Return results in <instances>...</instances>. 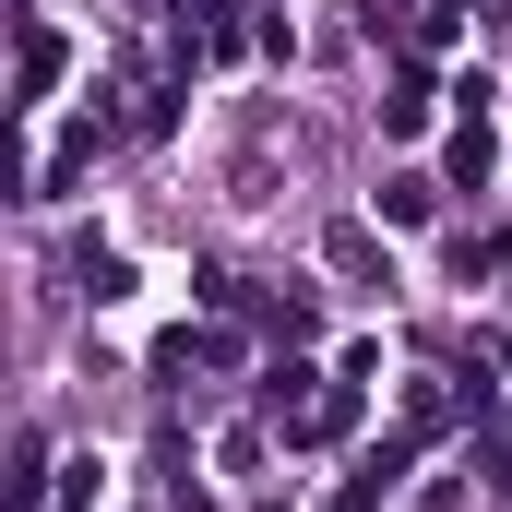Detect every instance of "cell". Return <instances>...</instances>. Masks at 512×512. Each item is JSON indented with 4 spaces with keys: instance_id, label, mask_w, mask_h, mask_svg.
Segmentation results:
<instances>
[{
    "instance_id": "cell-4",
    "label": "cell",
    "mask_w": 512,
    "mask_h": 512,
    "mask_svg": "<svg viewBox=\"0 0 512 512\" xmlns=\"http://www.w3.org/2000/svg\"><path fill=\"white\" fill-rule=\"evenodd\" d=\"M489 155H501V143H489V120H465V131H453V179H465V191L489 179Z\"/></svg>"
},
{
    "instance_id": "cell-2",
    "label": "cell",
    "mask_w": 512,
    "mask_h": 512,
    "mask_svg": "<svg viewBox=\"0 0 512 512\" xmlns=\"http://www.w3.org/2000/svg\"><path fill=\"white\" fill-rule=\"evenodd\" d=\"M429 120V72H393L382 84V131H417Z\"/></svg>"
},
{
    "instance_id": "cell-6",
    "label": "cell",
    "mask_w": 512,
    "mask_h": 512,
    "mask_svg": "<svg viewBox=\"0 0 512 512\" xmlns=\"http://www.w3.org/2000/svg\"><path fill=\"white\" fill-rule=\"evenodd\" d=\"M429 203H441L429 179H393V191H382V215H393V227H429Z\"/></svg>"
},
{
    "instance_id": "cell-5",
    "label": "cell",
    "mask_w": 512,
    "mask_h": 512,
    "mask_svg": "<svg viewBox=\"0 0 512 512\" xmlns=\"http://www.w3.org/2000/svg\"><path fill=\"white\" fill-rule=\"evenodd\" d=\"M453 274H465V286H477V274H501V227H465V239H453Z\"/></svg>"
},
{
    "instance_id": "cell-7",
    "label": "cell",
    "mask_w": 512,
    "mask_h": 512,
    "mask_svg": "<svg viewBox=\"0 0 512 512\" xmlns=\"http://www.w3.org/2000/svg\"><path fill=\"white\" fill-rule=\"evenodd\" d=\"M489 465H512V417H501V429H489Z\"/></svg>"
},
{
    "instance_id": "cell-1",
    "label": "cell",
    "mask_w": 512,
    "mask_h": 512,
    "mask_svg": "<svg viewBox=\"0 0 512 512\" xmlns=\"http://www.w3.org/2000/svg\"><path fill=\"white\" fill-rule=\"evenodd\" d=\"M322 262H334V274H358V286H393L382 251H370V227H334V239H322Z\"/></svg>"
},
{
    "instance_id": "cell-3",
    "label": "cell",
    "mask_w": 512,
    "mask_h": 512,
    "mask_svg": "<svg viewBox=\"0 0 512 512\" xmlns=\"http://www.w3.org/2000/svg\"><path fill=\"white\" fill-rule=\"evenodd\" d=\"M48 84H60V36H48V24H24V108H36Z\"/></svg>"
}]
</instances>
